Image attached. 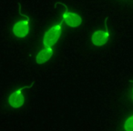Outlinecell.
I'll return each instance as SVG.
<instances>
[{
	"label": "cell",
	"mask_w": 133,
	"mask_h": 131,
	"mask_svg": "<svg viewBox=\"0 0 133 131\" xmlns=\"http://www.w3.org/2000/svg\"><path fill=\"white\" fill-rule=\"evenodd\" d=\"M64 21H61L58 24L54 25L53 26L49 28L48 31L45 33L44 37H43V45L44 46H50L53 47L55 44L57 42L62 33V23Z\"/></svg>",
	"instance_id": "6da1fadb"
},
{
	"label": "cell",
	"mask_w": 133,
	"mask_h": 131,
	"mask_svg": "<svg viewBox=\"0 0 133 131\" xmlns=\"http://www.w3.org/2000/svg\"><path fill=\"white\" fill-rule=\"evenodd\" d=\"M57 5L64 6L65 12L63 14V21H65L68 26H70V27H77V26H79L82 24V18L80 17L79 15L69 12L65 4H63V3H56L55 6H57Z\"/></svg>",
	"instance_id": "7a4b0ae2"
},
{
	"label": "cell",
	"mask_w": 133,
	"mask_h": 131,
	"mask_svg": "<svg viewBox=\"0 0 133 131\" xmlns=\"http://www.w3.org/2000/svg\"><path fill=\"white\" fill-rule=\"evenodd\" d=\"M24 17H26V20L16 22L13 26V28H12L14 35L17 37H19V38H25L28 35V32H29L30 19L28 16L24 15Z\"/></svg>",
	"instance_id": "3957f363"
},
{
	"label": "cell",
	"mask_w": 133,
	"mask_h": 131,
	"mask_svg": "<svg viewBox=\"0 0 133 131\" xmlns=\"http://www.w3.org/2000/svg\"><path fill=\"white\" fill-rule=\"evenodd\" d=\"M109 17H107L105 20V27L106 30H98L95 31L91 36V42L94 46H101L107 44L109 38V33L108 31V26H107V20Z\"/></svg>",
	"instance_id": "277c9868"
},
{
	"label": "cell",
	"mask_w": 133,
	"mask_h": 131,
	"mask_svg": "<svg viewBox=\"0 0 133 131\" xmlns=\"http://www.w3.org/2000/svg\"><path fill=\"white\" fill-rule=\"evenodd\" d=\"M32 84L29 86V87H20L19 89L16 90L15 92H13L11 95L9 96V98H8V102H9V105L11 106L14 108H18V107H21L25 103V98L23 96L22 92L24 89L28 88V87H31Z\"/></svg>",
	"instance_id": "5b68a950"
},
{
	"label": "cell",
	"mask_w": 133,
	"mask_h": 131,
	"mask_svg": "<svg viewBox=\"0 0 133 131\" xmlns=\"http://www.w3.org/2000/svg\"><path fill=\"white\" fill-rule=\"evenodd\" d=\"M52 55H53V48L50 46H44L37 54V57H36V62L38 65L44 64L46 61L49 60Z\"/></svg>",
	"instance_id": "8992f818"
},
{
	"label": "cell",
	"mask_w": 133,
	"mask_h": 131,
	"mask_svg": "<svg viewBox=\"0 0 133 131\" xmlns=\"http://www.w3.org/2000/svg\"><path fill=\"white\" fill-rule=\"evenodd\" d=\"M124 128L126 131H133V116H129L125 121Z\"/></svg>",
	"instance_id": "52a82bcc"
}]
</instances>
